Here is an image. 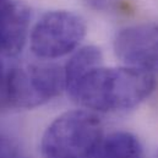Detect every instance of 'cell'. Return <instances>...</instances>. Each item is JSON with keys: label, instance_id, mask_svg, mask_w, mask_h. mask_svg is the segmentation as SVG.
<instances>
[{"label": "cell", "instance_id": "6da1fadb", "mask_svg": "<svg viewBox=\"0 0 158 158\" xmlns=\"http://www.w3.org/2000/svg\"><path fill=\"white\" fill-rule=\"evenodd\" d=\"M151 73L130 68H104L91 70L66 88L70 98L81 107L96 112L132 109L155 89Z\"/></svg>", "mask_w": 158, "mask_h": 158}, {"label": "cell", "instance_id": "7a4b0ae2", "mask_svg": "<svg viewBox=\"0 0 158 158\" xmlns=\"http://www.w3.org/2000/svg\"><path fill=\"white\" fill-rule=\"evenodd\" d=\"M103 140V126L92 112L63 113L45 129L40 140L43 158H93Z\"/></svg>", "mask_w": 158, "mask_h": 158}, {"label": "cell", "instance_id": "3957f363", "mask_svg": "<svg viewBox=\"0 0 158 158\" xmlns=\"http://www.w3.org/2000/svg\"><path fill=\"white\" fill-rule=\"evenodd\" d=\"M65 89L64 69L31 64L7 69L6 107L31 109L48 103Z\"/></svg>", "mask_w": 158, "mask_h": 158}, {"label": "cell", "instance_id": "277c9868", "mask_svg": "<svg viewBox=\"0 0 158 158\" xmlns=\"http://www.w3.org/2000/svg\"><path fill=\"white\" fill-rule=\"evenodd\" d=\"M87 25L80 15L68 10L44 14L30 33L32 53L40 59H58L73 53L83 40Z\"/></svg>", "mask_w": 158, "mask_h": 158}, {"label": "cell", "instance_id": "5b68a950", "mask_svg": "<svg viewBox=\"0 0 158 158\" xmlns=\"http://www.w3.org/2000/svg\"><path fill=\"white\" fill-rule=\"evenodd\" d=\"M114 52L126 66L151 74L158 71V22L120 30L114 38Z\"/></svg>", "mask_w": 158, "mask_h": 158}, {"label": "cell", "instance_id": "8992f818", "mask_svg": "<svg viewBox=\"0 0 158 158\" xmlns=\"http://www.w3.org/2000/svg\"><path fill=\"white\" fill-rule=\"evenodd\" d=\"M31 10L19 1L0 6V56H15L26 44L30 33Z\"/></svg>", "mask_w": 158, "mask_h": 158}, {"label": "cell", "instance_id": "52a82bcc", "mask_svg": "<svg viewBox=\"0 0 158 158\" xmlns=\"http://www.w3.org/2000/svg\"><path fill=\"white\" fill-rule=\"evenodd\" d=\"M96 158H142V146L131 132H112L103 137Z\"/></svg>", "mask_w": 158, "mask_h": 158}, {"label": "cell", "instance_id": "ba28073f", "mask_svg": "<svg viewBox=\"0 0 158 158\" xmlns=\"http://www.w3.org/2000/svg\"><path fill=\"white\" fill-rule=\"evenodd\" d=\"M103 55L102 50L94 45H86L76 50V53L68 60L64 69L65 89L81 79L91 70L102 65Z\"/></svg>", "mask_w": 158, "mask_h": 158}, {"label": "cell", "instance_id": "9c48e42d", "mask_svg": "<svg viewBox=\"0 0 158 158\" xmlns=\"http://www.w3.org/2000/svg\"><path fill=\"white\" fill-rule=\"evenodd\" d=\"M0 158H19V146L16 141L2 132H0Z\"/></svg>", "mask_w": 158, "mask_h": 158}, {"label": "cell", "instance_id": "30bf717a", "mask_svg": "<svg viewBox=\"0 0 158 158\" xmlns=\"http://www.w3.org/2000/svg\"><path fill=\"white\" fill-rule=\"evenodd\" d=\"M87 5L97 10H121V0H83Z\"/></svg>", "mask_w": 158, "mask_h": 158}, {"label": "cell", "instance_id": "8fae6325", "mask_svg": "<svg viewBox=\"0 0 158 158\" xmlns=\"http://www.w3.org/2000/svg\"><path fill=\"white\" fill-rule=\"evenodd\" d=\"M6 76L7 69L0 61V108L6 107Z\"/></svg>", "mask_w": 158, "mask_h": 158}, {"label": "cell", "instance_id": "7c38bea8", "mask_svg": "<svg viewBox=\"0 0 158 158\" xmlns=\"http://www.w3.org/2000/svg\"><path fill=\"white\" fill-rule=\"evenodd\" d=\"M11 0H0V6H2V5H5V4H7V2H10Z\"/></svg>", "mask_w": 158, "mask_h": 158}]
</instances>
